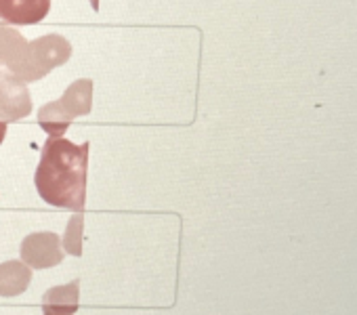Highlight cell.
<instances>
[{
	"instance_id": "1",
	"label": "cell",
	"mask_w": 357,
	"mask_h": 315,
	"mask_svg": "<svg viewBox=\"0 0 357 315\" xmlns=\"http://www.w3.org/2000/svg\"><path fill=\"white\" fill-rule=\"evenodd\" d=\"M89 143H72L66 137H49L36 167L38 196L55 208L82 210L86 200Z\"/></svg>"
},
{
	"instance_id": "2",
	"label": "cell",
	"mask_w": 357,
	"mask_h": 315,
	"mask_svg": "<svg viewBox=\"0 0 357 315\" xmlns=\"http://www.w3.org/2000/svg\"><path fill=\"white\" fill-rule=\"evenodd\" d=\"M72 57V45L61 34H47L36 40H28L24 51L7 70L22 82H36L51 74L55 68L68 63Z\"/></svg>"
},
{
	"instance_id": "3",
	"label": "cell",
	"mask_w": 357,
	"mask_h": 315,
	"mask_svg": "<svg viewBox=\"0 0 357 315\" xmlns=\"http://www.w3.org/2000/svg\"><path fill=\"white\" fill-rule=\"evenodd\" d=\"M20 254L30 269H51L63 261L61 238L55 231L30 233L28 238H24Z\"/></svg>"
},
{
	"instance_id": "4",
	"label": "cell",
	"mask_w": 357,
	"mask_h": 315,
	"mask_svg": "<svg viewBox=\"0 0 357 315\" xmlns=\"http://www.w3.org/2000/svg\"><path fill=\"white\" fill-rule=\"evenodd\" d=\"M32 97L28 84L15 78L11 72L0 74V118L5 122H17L32 114Z\"/></svg>"
},
{
	"instance_id": "5",
	"label": "cell",
	"mask_w": 357,
	"mask_h": 315,
	"mask_svg": "<svg viewBox=\"0 0 357 315\" xmlns=\"http://www.w3.org/2000/svg\"><path fill=\"white\" fill-rule=\"evenodd\" d=\"M51 11V0H0V20L7 26L40 24Z\"/></svg>"
},
{
	"instance_id": "6",
	"label": "cell",
	"mask_w": 357,
	"mask_h": 315,
	"mask_svg": "<svg viewBox=\"0 0 357 315\" xmlns=\"http://www.w3.org/2000/svg\"><path fill=\"white\" fill-rule=\"evenodd\" d=\"M57 103L72 122L80 116L91 114V109H93V80L80 78V80L72 82L66 89V93L57 99Z\"/></svg>"
},
{
	"instance_id": "7",
	"label": "cell",
	"mask_w": 357,
	"mask_h": 315,
	"mask_svg": "<svg viewBox=\"0 0 357 315\" xmlns=\"http://www.w3.org/2000/svg\"><path fill=\"white\" fill-rule=\"evenodd\" d=\"M80 302V282H70L47 290L43 296L45 315H76Z\"/></svg>"
},
{
	"instance_id": "8",
	"label": "cell",
	"mask_w": 357,
	"mask_h": 315,
	"mask_svg": "<svg viewBox=\"0 0 357 315\" xmlns=\"http://www.w3.org/2000/svg\"><path fill=\"white\" fill-rule=\"evenodd\" d=\"M32 282V269L24 261L0 263V296L11 298L28 290Z\"/></svg>"
},
{
	"instance_id": "9",
	"label": "cell",
	"mask_w": 357,
	"mask_h": 315,
	"mask_svg": "<svg viewBox=\"0 0 357 315\" xmlns=\"http://www.w3.org/2000/svg\"><path fill=\"white\" fill-rule=\"evenodd\" d=\"M38 124L43 126V130L49 137H63L66 130L70 128L72 120L66 116V112L59 107L57 101H51L38 109Z\"/></svg>"
},
{
	"instance_id": "10",
	"label": "cell",
	"mask_w": 357,
	"mask_h": 315,
	"mask_svg": "<svg viewBox=\"0 0 357 315\" xmlns=\"http://www.w3.org/2000/svg\"><path fill=\"white\" fill-rule=\"evenodd\" d=\"M26 45L28 40L17 28L0 24V66H9L15 61Z\"/></svg>"
},
{
	"instance_id": "11",
	"label": "cell",
	"mask_w": 357,
	"mask_h": 315,
	"mask_svg": "<svg viewBox=\"0 0 357 315\" xmlns=\"http://www.w3.org/2000/svg\"><path fill=\"white\" fill-rule=\"evenodd\" d=\"M82 223H84L82 213H76V215L70 219V223H68V227H66V233H63V238H61L63 250H66L68 254H72V256H80V254H82Z\"/></svg>"
},
{
	"instance_id": "12",
	"label": "cell",
	"mask_w": 357,
	"mask_h": 315,
	"mask_svg": "<svg viewBox=\"0 0 357 315\" xmlns=\"http://www.w3.org/2000/svg\"><path fill=\"white\" fill-rule=\"evenodd\" d=\"M7 124H9V122H5L3 118H0V145H3V141H5V137H7Z\"/></svg>"
}]
</instances>
